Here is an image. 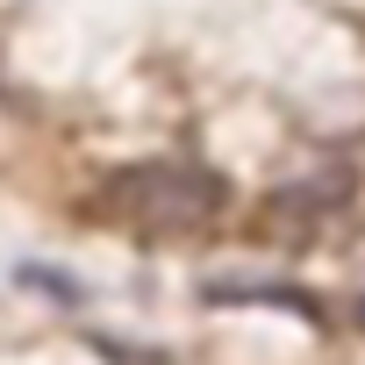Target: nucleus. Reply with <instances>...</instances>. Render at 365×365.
I'll use <instances>...</instances> for the list:
<instances>
[{
  "mask_svg": "<svg viewBox=\"0 0 365 365\" xmlns=\"http://www.w3.org/2000/svg\"><path fill=\"white\" fill-rule=\"evenodd\" d=\"M351 187H358V179L344 165H329L315 179H294V187H272L258 201V237H272V244H315L329 230V215L351 208Z\"/></svg>",
  "mask_w": 365,
  "mask_h": 365,
  "instance_id": "2",
  "label": "nucleus"
},
{
  "mask_svg": "<svg viewBox=\"0 0 365 365\" xmlns=\"http://www.w3.org/2000/svg\"><path fill=\"white\" fill-rule=\"evenodd\" d=\"M230 308V301H279V308H294V315H315V301L308 294H294V287H279V279H208V308Z\"/></svg>",
  "mask_w": 365,
  "mask_h": 365,
  "instance_id": "3",
  "label": "nucleus"
},
{
  "mask_svg": "<svg viewBox=\"0 0 365 365\" xmlns=\"http://www.w3.org/2000/svg\"><path fill=\"white\" fill-rule=\"evenodd\" d=\"M230 187L201 165H122L108 187H101V215L122 222V230H143V237H194L222 215Z\"/></svg>",
  "mask_w": 365,
  "mask_h": 365,
  "instance_id": "1",
  "label": "nucleus"
},
{
  "mask_svg": "<svg viewBox=\"0 0 365 365\" xmlns=\"http://www.w3.org/2000/svg\"><path fill=\"white\" fill-rule=\"evenodd\" d=\"M351 322H358V329H365V294H358V301H351Z\"/></svg>",
  "mask_w": 365,
  "mask_h": 365,
  "instance_id": "4",
  "label": "nucleus"
}]
</instances>
